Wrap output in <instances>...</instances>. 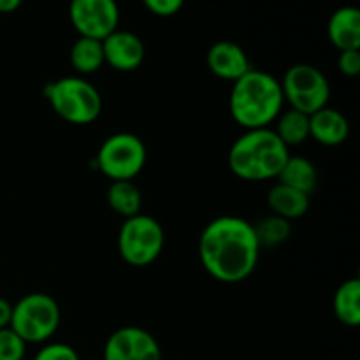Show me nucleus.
<instances>
[{
    "label": "nucleus",
    "instance_id": "nucleus-1",
    "mask_svg": "<svg viewBox=\"0 0 360 360\" xmlns=\"http://www.w3.org/2000/svg\"><path fill=\"white\" fill-rule=\"evenodd\" d=\"M255 229L245 218H214L199 238V259L204 271L220 283L234 285L248 280L260 257Z\"/></svg>",
    "mask_w": 360,
    "mask_h": 360
},
{
    "label": "nucleus",
    "instance_id": "nucleus-2",
    "mask_svg": "<svg viewBox=\"0 0 360 360\" xmlns=\"http://www.w3.org/2000/svg\"><path fill=\"white\" fill-rule=\"evenodd\" d=\"M283 104L280 81L273 74L255 69L234 81L229 97L232 118L245 130L271 129Z\"/></svg>",
    "mask_w": 360,
    "mask_h": 360
},
{
    "label": "nucleus",
    "instance_id": "nucleus-3",
    "mask_svg": "<svg viewBox=\"0 0 360 360\" xmlns=\"http://www.w3.org/2000/svg\"><path fill=\"white\" fill-rule=\"evenodd\" d=\"M290 153L273 129L246 130L229 150V169L245 181L278 178Z\"/></svg>",
    "mask_w": 360,
    "mask_h": 360
},
{
    "label": "nucleus",
    "instance_id": "nucleus-4",
    "mask_svg": "<svg viewBox=\"0 0 360 360\" xmlns=\"http://www.w3.org/2000/svg\"><path fill=\"white\" fill-rule=\"evenodd\" d=\"M44 97L53 111L72 125L94 123L102 112V97L97 88L77 76L60 77L44 86Z\"/></svg>",
    "mask_w": 360,
    "mask_h": 360
},
{
    "label": "nucleus",
    "instance_id": "nucleus-5",
    "mask_svg": "<svg viewBox=\"0 0 360 360\" xmlns=\"http://www.w3.org/2000/svg\"><path fill=\"white\" fill-rule=\"evenodd\" d=\"M60 326V308L55 299L42 292H32L13 304L9 327L25 343H46Z\"/></svg>",
    "mask_w": 360,
    "mask_h": 360
},
{
    "label": "nucleus",
    "instance_id": "nucleus-6",
    "mask_svg": "<svg viewBox=\"0 0 360 360\" xmlns=\"http://www.w3.org/2000/svg\"><path fill=\"white\" fill-rule=\"evenodd\" d=\"M165 234L162 225L148 214L125 218L118 234L120 257L132 267H148L162 255Z\"/></svg>",
    "mask_w": 360,
    "mask_h": 360
},
{
    "label": "nucleus",
    "instance_id": "nucleus-7",
    "mask_svg": "<svg viewBox=\"0 0 360 360\" xmlns=\"http://www.w3.org/2000/svg\"><path fill=\"white\" fill-rule=\"evenodd\" d=\"M146 146L130 132L109 136L95 157V167L111 181H132L146 165Z\"/></svg>",
    "mask_w": 360,
    "mask_h": 360
},
{
    "label": "nucleus",
    "instance_id": "nucleus-8",
    "mask_svg": "<svg viewBox=\"0 0 360 360\" xmlns=\"http://www.w3.org/2000/svg\"><path fill=\"white\" fill-rule=\"evenodd\" d=\"M280 84L285 102L290 104V109L311 116L320 109L327 108L330 84L326 74L309 63L292 65L290 69H287Z\"/></svg>",
    "mask_w": 360,
    "mask_h": 360
},
{
    "label": "nucleus",
    "instance_id": "nucleus-9",
    "mask_svg": "<svg viewBox=\"0 0 360 360\" xmlns=\"http://www.w3.org/2000/svg\"><path fill=\"white\" fill-rule=\"evenodd\" d=\"M69 18L79 37L104 41L118 30L120 7L116 0H70Z\"/></svg>",
    "mask_w": 360,
    "mask_h": 360
},
{
    "label": "nucleus",
    "instance_id": "nucleus-10",
    "mask_svg": "<svg viewBox=\"0 0 360 360\" xmlns=\"http://www.w3.org/2000/svg\"><path fill=\"white\" fill-rule=\"evenodd\" d=\"M104 360H162L158 341L141 327L127 326L108 338L102 352Z\"/></svg>",
    "mask_w": 360,
    "mask_h": 360
},
{
    "label": "nucleus",
    "instance_id": "nucleus-11",
    "mask_svg": "<svg viewBox=\"0 0 360 360\" xmlns=\"http://www.w3.org/2000/svg\"><path fill=\"white\" fill-rule=\"evenodd\" d=\"M102 49L104 62L118 72H132L139 69L146 53L139 35L120 28L102 41Z\"/></svg>",
    "mask_w": 360,
    "mask_h": 360
},
{
    "label": "nucleus",
    "instance_id": "nucleus-12",
    "mask_svg": "<svg viewBox=\"0 0 360 360\" xmlns=\"http://www.w3.org/2000/svg\"><path fill=\"white\" fill-rule=\"evenodd\" d=\"M207 67L217 77L225 81H238L252 70L248 55L239 44L232 41H218L210 48L206 55Z\"/></svg>",
    "mask_w": 360,
    "mask_h": 360
},
{
    "label": "nucleus",
    "instance_id": "nucleus-13",
    "mask_svg": "<svg viewBox=\"0 0 360 360\" xmlns=\"http://www.w3.org/2000/svg\"><path fill=\"white\" fill-rule=\"evenodd\" d=\"M350 136V122L341 111L323 108L309 116V137L323 146H340Z\"/></svg>",
    "mask_w": 360,
    "mask_h": 360
},
{
    "label": "nucleus",
    "instance_id": "nucleus-14",
    "mask_svg": "<svg viewBox=\"0 0 360 360\" xmlns=\"http://www.w3.org/2000/svg\"><path fill=\"white\" fill-rule=\"evenodd\" d=\"M327 35L340 51L360 49V13L357 7L345 6L334 11L327 23Z\"/></svg>",
    "mask_w": 360,
    "mask_h": 360
},
{
    "label": "nucleus",
    "instance_id": "nucleus-15",
    "mask_svg": "<svg viewBox=\"0 0 360 360\" xmlns=\"http://www.w3.org/2000/svg\"><path fill=\"white\" fill-rule=\"evenodd\" d=\"M267 204L274 217H280L283 220L292 221L304 217L309 210V195L290 188L287 185L276 183L267 193Z\"/></svg>",
    "mask_w": 360,
    "mask_h": 360
},
{
    "label": "nucleus",
    "instance_id": "nucleus-16",
    "mask_svg": "<svg viewBox=\"0 0 360 360\" xmlns=\"http://www.w3.org/2000/svg\"><path fill=\"white\" fill-rule=\"evenodd\" d=\"M278 183L299 190L306 195H311L319 185V172H316L315 164L311 160L290 155L280 174H278Z\"/></svg>",
    "mask_w": 360,
    "mask_h": 360
},
{
    "label": "nucleus",
    "instance_id": "nucleus-17",
    "mask_svg": "<svg viewBox=\"0 0 360 360\" xmlns=\"http://www.w3.org/2000/svg\"><path fill=\"white\" fill-rule=\"evenodd\" d=\"M334 313L336 319L347 327L360 326V281L350 278L343 281L334 294Z\"/></svg>",
    "mask_w": 360,
    "mask_h": 360
},
{
    "label": "nucleus",
    "instance_id": "nucleus-18",
    "mask_svg": "<svg viewBox=\"0 0 360 360\" xmlns=\"http://www.w3.org/2000/svg\"><path fill=\"white\" fill-rule=\"evenodd\" d=\"M105 199H108L109 207L123 218L139 214L141 206H143L141 190L132 181H112L105 193Z\"/></svg>",
    "mask_w": 360,
    "mask_h": 360
},
{
    "label": "nucleus",
    "instance_id": "nucleus-19",
    "mask_svg": "<svg viewBox=\"0 0 360 360\" xmlns=\"http://www.w3.org/2000/svg\"><path fill=\"white\" fill-rule=\"evenodd\" d=\"M70 63L79 74H94L104 65L102 41L90 37H79L70 48Z\"/></svg>",
    "mask_w": 360,
    "mask_h": 360
},
{
    "label": "nucleus",
    "instance_id": "nucleus-20",
    "mask_svg": "<svg viewBox=\"0 0 360 360\" xmlns=\"http://www.w3.org/2000/svg\"><path fill=\"white\" fill-rule=\"evenodd\" d=\"M273 130L287 148L299 146L309 137V116L295 109L281 111L276 118V129Z\"/></svg>",
    "mask_w": 360,
    "mask_h": 360
},
{
    "label": "nucleus",
    "instance_id": "nucleus-21",
    "mask_svg": "<svg viewBox=\"0 0 360 360\" xmlns=\"http://www.w3.org/2000/svg\"><path fill=\"white\" fill-rule=\"evenodd\" d=\"M253 229H255L260 248H273V246L283 245L292 234L290 221L274 217V214L260 220L259 224L253 225Z\"/></svg>",
    "mask_w": 360,
    "mask_h": 360
},
{
    "label": "nucleus",
    "instance_id": "nucleus-22",
    "mask_svg": "<svg viewBox=\"0 0 360 360\" xmlns=\"http://www.w3.org/2000/svg\"><path fill=\"white\" fill-rule=\"evenodd\" d=\"M27 343L11 327L0 329V360H25Z\"/></svg>",
    "mask_w": 360,
    "mask_h": 360
},
{
    "label": "nucleus",
    "instance_id": "nucleus-23",
    "mask_svg": "<svg viewBox=\"0 0 360 360\" xmlns=\"http://www.w3.org/2000/svg\"><path fill=\"white\" fill-rule=\"evenodd\" d=\"M34 360H81L79 354L70 345L48 343L35 354Z\"/></svg>",
    "mask_w": 360,
    "mask_h": 360
},
{
    "label": "nucleus",
    "instance_id": "nucleus-24",
    "mask_svg": "<svg viewBox=\"0 0 360 360\" xmlns=\"http://www.w3.org/2000/svg\"><path fill=\"white\" fill-rule=\"evenodd\" d=\"M143 4L155 16L169 18L181 11L185 0H143Z\"/></svg>",
    "mask_w": 360,
    "mask_h": 360
},
{
    "label": "nucleus",
    "instance_id": "nucleus-25",
    "mask_svg": "<svg viewBox=\"0 0 360 360\" xmlns=\"http://www.w3.org/2000/svg\"><path fill=\"white\" fill-rule=\"evenodd\" d=\"M338 69L343 76L355 77L360 74V49H348V51H340L338 58Z\"/></svg>",
    "mask_w": 360,
    "mask_h": 360
},
{
    "label": "nucleus",
    "instance_id": "nucleus-26",
    "mask_svg": "<svg viewBox=\"0 0 360 360\" xmlns=\"http://www.w3.org/2000/svg\"><path fill=\"white\" fill-rule=\"evenodd\" d=\"M11 315H13V304L7 299L0 297V329L9 327Z\"/></svg>",
    "mask_w": 360,
    "mask_h": 360
},
{
    "label": "nucleus",
    "instance_id": "nucleus-27",
    "mask_svg": "<svg viewBox=\"0 0 360 360\" xmlns=\"http://www.w3.org/2000/svg\"><path fill=\"white\" fill-rule=\"evenodd\" d=\"M23 4V0H0V13L9 14L14 11L20 9V6Z\"/></svg>",
    "mask_w": 360,
    "mask_h": 360
}]
</instances>
